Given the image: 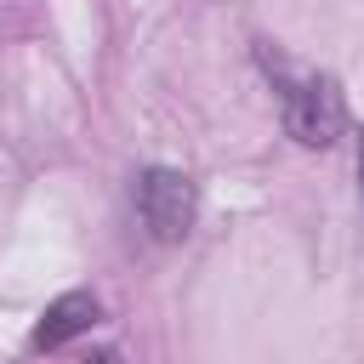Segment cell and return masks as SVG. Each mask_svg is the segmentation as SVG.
<instances>
[{
  "label": "cell",
  "mask_w": 364,
  "mask_h": 364,
  "mask_svg": "<svg viewBox=\"0 0 364 364\" xmlns=\"http://www.w3.org/2000/svg\"><path fill=\"white\" fill-rule=\"evenodd\" d=\"M97 364H114V353H102V358H97Z\"/></svg>",
  "instance_id": "obj_5"
},
{
  "label": "cell",
  "mask_w": 364,
  "mask_h": 364,
  "mask_svg": "<svg viewBox=\"0 0 364 364\" xmlns=\"http://www.w3.org/2000/svg\"><path fill=\"white\" fill-rule=\"evenodd\" d=\"M131 199H136L142 228H148L159 245H182V239L193 233V216H199V188H193L182 171H171V165H148V171H136Z\"/></svg>",
  "instance_id": "obj_2"
},
{
  "label": "cell",
  "mask_w": 364,
  "mask_h": 364,
  "mask_svg": "<svg viewBox=\"0 0 364 364\" xmlns=\"http://www.w3.org/2000/svg\"><path fill=\"white\" fill-rule=\"evenodd\" d=\"M262 68H267V80H273V91H279L284 131H290L301 148H330V142L341 136V119H347L336 80H330V74H290V68H284L279 57H267V51H262Z\"/></svg>",
  "instance_id": "obj_1"
},
{
  "label": "cell",
  "mask_w": 364,
  "mask_h": 364,
  "mask_svg": "<svg viewBox=\"0 0 364 364\" xmlns=\"http://www.w3.org/2000/svg\"><path fill=\"white\" fill-rule=\"evenodd\" d=\"M358 199H364V131H358Z\"/></svg>",
  "instance_id": "obj_4"
},
{
  "label": "cell",
  "mask_w": 364,
  "mask_h": 364,
  "mask_svg": "<svg viewBox=\"0 0 364 364\" xmlns=\"http://www.w3.org/2000/svg\"><path fill=\"white\" fill-rule=\"evenodd\" d=\"M102 318V301L91 296V290H68V296H57L46 313H40V324H34V336H28V347H40V353H51V347H63V341H74V336H85L91 324Z\"/></svg>",
  "instance_id": "obj_3"
}]
</instances>
